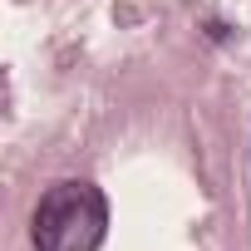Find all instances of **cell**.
<instances>
[{"label":"cell","mask_w":251,"mask_h":251,"mask_svg":"<svg viewBox=\"0 0 251 251\" xmlns=\"http://www.w3.org/2000/svg\"><path fill=\"white\" fill-rule=\"evenodd\" d=\"M103 231H108V202L94 182H79V177L54 182L40 197L30 222L35 251H99Z\"/></svg>","instance_id":"1"}]
</instances>
